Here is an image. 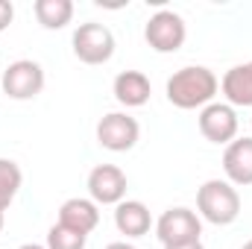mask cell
<instances>
[{
    "label": "cell",
    "mask_w": 252,
    "mask_h": 249,
    "mask_svg": "<svg viewBox=\"0 0 252 249\" xmlns=\"http://www.w3.org/2000/svg\"><path fill=\"white\" fill-rule=\"evenodd\" d=\"M144 38L147 44L156 50V53H176L185 38H188V27H185V18L170 12V9H161L156 12L147 27H144Z\"/></svg>",
    "instance_id": "obj_5"
},
{
    "label": "cell",
    "mask_w": 252,
    "mask_h": 249,
    "mask_svg": "<svg viewBox=\"0 0 252 249\" xmlns=\"http://www.w3.org/2000/svg\"><path fill=\"white\" fill-rule=\"evenodd\" d=\"M156 235L164 247H182V244H196L202 235V220L196 211L190 208H167L158 220H156Z\"/></svg>",
    "instance_id": "obj_4"
},
{
    "label": "cell",
    "mask_w": 252,
    "mask_h": 249,
    "mask_svg": "<svg viewBox=\"0 0 252 249\" xmlns=\"http://www.w3.org/2000/svg\"><path fill=\"white\" fill-rule=\"evenodd\" d=\"M85 241H88V235L73 232L62 223L50 226V232H47V249H85Z\"/></svg>",
    "instance_id": "obj_16"
},
{
    "label": "cell",
    "mask_w": 252,
    "mask_h": 249,
    "mask_svg": "<svg viewBox=\"0 0 252 249\" xmlns=\"http://www.w3.org/2000/svg\"><path fill=\"white\" fill-rule=\"evenodd\" d=\"M106 249H135L132 244H126V241H118V244H109Z\"/></svg>",
    "instance_id": "obj_20"
},
{
    "label": "cell",
    "mask_w": 252,
    "mask_h": 249,
    "mask_svg": "<svg viewBox=\"0 0 252 249\" xmlns=\"http://www.w3.org/2000/svg\"><path fill=\"white\" fill-rule=\"evenodd\" d=\"M220 91H223V97L232 109L235 106L252 109V62L229 67L220 79Z\"/></svg>",
    "instance_id": "obj_13"
},
{
    "label": "cell",
    "mask_w": 252,
    "mask_h": 249,
    "mask_svg": "<svg viewBox=\"0 0 252 249\" xmlns=\"http://www.w3.org/2000/svg\"><path fill=\"white\" fill-rule=\"evenodd\" d=\"M21 182H24L21 167H18L12 158H0V190H3L9 199H15V193L21 190Z\"/></svg>",
    "instance_id": "obj_17"
},
{
    "label": "cell",
    "mask_w": 252,
    "mask_h": 249,
    "mask_svg": "<svg viewBox=\"0 0 252 249\" xmlns=\"http://www.w3.org/2000/svg\"><path fill=\"white\" fill-rule=\"evenodd\" d=\"M88 193L97 205H118L126 199V173L118 164H97L88 173Z\"/></svg>",
    "instance_id": "obj_9"
},
{
    "label": "cell",
    "mask_w": 252,
    "mask_h": 249,
    "mask_svg": "<svg viewBox=\"0 0 252 249\" xmlns=\"http://www.w3.org/2000/svg\"><path fill=\"white\" fill-rule=\"evenodd\" d=\"M138 138H141V126L126 112H109L97 124V144L103 150H109V153H126V150H132L138 144Z\"/></svg>",
    "instance_id": "obj_7"
},
{
    "label": "cell",
    "mask_w": 252,
    "mask_h": 249,
    "mask_svg": "<svg viewBox=\"0 0 252 249\" xmlns=\"http://www.w3.org/2000/svg\"><path fill=\"white\" fill-rule=\"evenodd\" d=\"M59 223L73 229V232H82V235H91L100 223V211H97V202L94 199H82V196H70L64 199L62 208H59Z\"/></svg>",
    "instance_id": "obj_12"
},
{
    "label": "cell",
    "mask_w": 252,
    "mask_h": 249,
    "mask_svg": "<svg viewBox=\"0 0 252 249\" xmlns=\"http://www.w3.org/2000/svg\"><path fill=\"white\" fill-rule=\"evenodd\" d=\"M73 56L82 64H106L115 56V35L106 24H97V21H88V24H79L73 30Z\"/></svg>",
    "instance_id": "obj_3"
},
{
    "label": "cell",
    "mask_w": 252,
    "mask_h": 249,
    "mask_svg": "<svg viewBox=\"0 0 252 249\" xmlns=\"http://www.w3.org/2000/svg\"><path fill=\"white\" fill-rule=\"evenodd\" d=\"M9 202H12V199H9V196L0 190V211H6V208H9Z\"/></svg>",
    "instance_id": "obj_21"
},
{
    "label": "cell",
    "mask_w": 252,
    "mask_h": 249,
    "mask_svg": "<svg viewBox=\"0 0 252 249\" xmlns=\"http://www.w3.org/2000/svg\"><path fill=\"white\" fill-rule=\"evenodd\" d=\"M226 182L247 187L252 185V138H235L223 153Z\"/></svg>",
    "instance_id": "obj_10"
},
{
    "label": "cell",
    "mask_w": 252,
    "mask_h": 249,
    "mask_svg": "<svg viewBox=\"0 0 252 249\" xmlns=\"http://www.w3.org/2000/svg\"><path fill=\"white\" fill-rule=\"evenodd\" d=\"M3 223H6V220H3V211H0V232H3Z\"/></svg>",
    "instance_id": "obj_23"
},
{
    "label": "cell",
    "mask_w": 252,
    "mask_h": 249,
    "mask_svg": "<svg viewBox=\"0 0 252 249\" xmlns=\"http://www.w3.org/2000/svg\"><path fill=\"white\" fill-rule=\"evenodd\" d=\"M18 249H47V247H41V244H24V247H18Z\"/></svg>",
    "instance_id": "obj_22"
},
{
    "label": "cell",
    "mask_w": 252,
    "mask_h": 249,
    "mask_svg": "<svg viewBox=\"0 0 252 249\" xmlns=\"http://www.w3.org/2000/svg\"><path fill=\"white\" fill-rule=\"evenodd\" d=\"M32 12L44 30H64L73 18V3L70 0H35Z\"/></svg>",
    "instance_id": "obj_15"
},
{
    "label": "cell",
    "mask_w": 252,
    "mask_h": 249,
    "mask_svg": "<svg viewBox=\"0 0 252 249\" xmlns=\"http://www.w3.org/2000/svg\"><path fill=\"white\" fill-rule=\"evenodd\" d=\"M196 208L202 220L214 226H229L241 214V193L226 179H208L196 190Z\"/></svg>",
    "instance_id": "obj_2"
},
{
    "label": "cell",
    "mask_w": 252,
    "mask_h": 249,
    "mask_svg": "<svg viewBox=\"0 0 252 249\" xmlns=\"http://www.w3.org/2000/svg\"><path fill=\"white\" fill-rule=\"evenodd\" d=\"M164 91L176 109H185V112L188 109H205L214 100V94L220 91V79L205 64H188V67H179L167 79Z\"/></svg>",
    "instance_id": "obj_1"
},
{
    "label": "cell",
    "mask_w": 252,
    "mask_h": 249,
    "mask_svg": "<svg viewBox=\"0 0 252 249\" xmlns=\"http://www.w3.org/2000/svg\"><path fill=\"white\" fill-rule=\"evenodd\" d=\"M0 88L12 100H35L44 88V67L32 59H18L0 73Z\"/></svg>",
    "instance_id": "obj_6"
},
{
    "label": "cell",
    "mask_w": 252,
    "mask_h": 249,
    "mask_svg": "<svg viewBox=\"0 0 252 249\" xmlns=\"http://www.w3.org/2000/svg\"><path fill=\"white\" fill-rule=\"evenodd\" d=\"M241 249H252V241H247V244H244V247H241Z\"/></svg>",
    "instance_id": "obj_24"
},
{
    "label": "cell",
    "mask_w": 252,
    "mask_h": 249,
    "mask_svg": "<svg viewBox=\"0 0 252 249\" xmlns=\"http://www.w3.org/2000/svg\"><path fill=\"white\" fill-rule=\"evenodd\" d=\"M12 18H15V6L9 0H0V32L12 24Z\"/></svg>",
    "instance_id": "obj_18"
},
{
    "label": "cell",
    "mask_w": 252,
    "mask_h": 249,
    "mask_svg": "<svg viewBox=\"0 0 252 249\" xmlns=\"http://www.w3.org/2000/svg\"><path fill=\"white\" fill-rule=\"evenodd\" d=\"M164 249H205V247H202V241H196V244H182V247H164Z\"/></svg>",
    "instance_id": "obj_19"
},
{
    "label": "cell",
    "mask_w": 252,
    "mask_h": 249,
    "mask_svg": "<svg viewBox=\"0 0 252 249\" xmlns=\"http://www.w3.org/2000/svg\"><path fill=\"white\" fill-rule=\"evenodd\" d=\"M196 124H199L202 138L211 141V144H226L229 147L238 138V115L229 103H208L199 112Z\"/></svg>",
    "instance_id": "obj_8"
},
{
    "label": "cell",
    "mask_w": 252,
    "mask_h": 249,
    "mask_svg": "<svg viewBox=\"0 0 252 249\" xmlns=\"http://www.w3.org/2000/svg\"><path fill=\"white\" fill-rule=\"evenodd\" d=\"M112 94L126 109H141V106H147L153 88H150L147 73H141V70H121L115 76V82H112Z\"/></svg>",
    "instance_id": "obj_11"
},
{
    "label": "cell",
    "mask_w": 252,
    "mask_h": 249,
    "mask_svg": "<svg viewBox=\"0 0 252 249\" xmlns=\"http://www.w3.org/2000/svg\"><path fill=\"white\" fill-rule=\"evenodd\" d=\"M115 226L126 238H144L150 232V226H153L150 208L141 199H124V202H118L115 205Z\"/></svg>",
    "instance_id": "obj_14"
}]
</instances>
